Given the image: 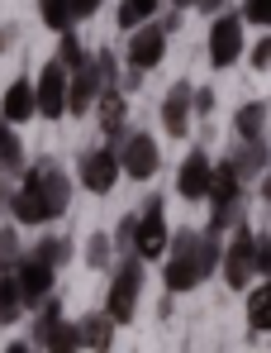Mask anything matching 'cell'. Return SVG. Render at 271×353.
<instances>
[{
  "label": "cell",
  "mask_w": 271,
  "mask_h": 353,
  "mask_svg": "<svg viewBox=\"0 0 271 353\" xmlns=\"http://www.w3.org/2000/svg\"><path fill=\"white\" fill-rule=\"evenodd\" d=\"M67 205H72V176L62 172L57 163H34L29 172L19 176V186H14V196H10V220L14 225H53L67 215Z\"/></svg>",
  "instance_id": "1"
},
{
  "label": "cell",
  "mask_w": 271,
  "mask_h": 353,
  "mask_svg": "<svg viewBox=\"0 0 271 353\" xmlns=\"http://www.w3.org/2000/svg\"><path fill=\"white\" fill-rule=\"evenodd\" d=\"M219 253H224V239L210 230H176L166 239L162 253V287L166 296L195 292L200 282H210L219 272Z\"/></svg>",
  "instance_id": "2"
},
{
  "label": "cell",
  "mask_w": 271,
  "mask_h": 353,
  "mask_svg": "<svg viewBox=\"0 0 271 353\" xmlns=\"http://www.w3.org/2000/svg\"><path fill=\"white\" fill-rule=\"evenodd\" d=\"M138 296H143V263L133 258V253H124L114 268H109V296H105V315L109 325L119 330V325H129L133 315H138Z\"/></svg>",
  "instance_id": "3"
},
{
  "label": "cell",
  "mask_w": 271,
  "mask_h": 353,
  "mask_svg": "<svg viewBox=\"0 0 271 353\" xmlns=\"http://www.w3.org/2000/svg\"><path fill=\"white\" fill-rule=\"evenodd\" d=\"M205 201H210V225H205L210 234L224 239V230H233V225L243 220V181L228 172V163H215Z\"/></svg>",
  "instance_id": "4"
},
{
  "label": "cell",
  "mask_w": 271,
  "mask_h": 353,
  "mask_svg": "<svg viewBox=\"0 0 271 353\" xmlns=\"http://www.w3.org/2000/svg\"><path fill=\"white\" fill-rule=\"evenodd\" d=\"M166 239H171V230H166V205H162V196H153L133 215V243H129V253L148 268V263H158L166 253Z\"/></svg>",
  "instance_id": "5"
},
{
  "label": "cell",
  "mask_w": 271,
  "mask_h": 353,
  "mask_svg": "<svg viewBox=\"0 0 271 353\" xmlns=\"http://www.w3.org/2000/svg\"><path fill=\"white\" fill-rule=\"evenodd\" d=\"M114 158H119V176H133V181H148V176H158V168H162V148H158V139L143 134V129H133L129 143H124Z\"/></svg>",
  "instance_id": "6"
},
{
  "label": "cell",
  "mask_w": 271,
  "mask_h": 353,
  "mask_svg": "<svg viewBox=\"0 0 271 353\" xmlns=\"http://www.w3.org/2000/svg\"><path fill=\"white\" fill-rule=\"evenodd\" d=\"M238 58H243V19H238V10H224L210 24V67L224 72Z\"/></svg>",
  "instance_id": "7"
},
{
  "label": "cell",
  "mask_w": 271,
  "mask_h": 353,
  "mask_svg": "<svg viewBox=\"0 0 271 353\" xmlns=\"http://www.w3.org/2000/svg\"><path fill=\"white\" fill-rule=\"evenodd\" d=\"M67 115V72L57 62H43L34 77V119H62Z\"/></svg>",
  "instance_id": "8"
},
{
  "label": "cell",
  "mask_w": 271,
  "mask_h": 353,
  "mask_svg": "<svg viewBox=\"0 0 271 353\" xmlns=\"http://www.w3.org/2000/svg\"><path fill=\"white\" fill-rule=\"evenodd\" d=\"M219 277H224V287H233V292H248V287L257 282V272H252V230H238L233 243L219 253Z\"/></svg>",
  "instance_id": "9"
},
{
  "label": "cell",
  "mask_w": 271,
  "mask_h": 353,
  "mask_svg": "<svg viewBox=\"0 0 271 353\" xmlns=\"http://www.w3.org/2000/svg\"><path fill=\"white\" fill-rule=\"evenodd\" d=\"M10 277H14V287H19L24 310H29V305H43V301L53 296V282H57V272L48 268V263H39L29 248H24V258L14 263V272H10Z\"/></svg>",
  "instance_id": "10"
},
{
  "label": "cell",
  "mask_w": 271,
  "mask_h": 353,
  "mask_svg": "<svg viewBox=\"0 0 271 353\" xmlns=\"http://www.w3.org/2000/svg\"><path fill=\"white\" fill-rule=\"evenodd\" d=\"M124 58H129V72H138V77H148L153 67H162V58H166V34H162V24L153 19V24L133 29V34H129V48H124Z\"/></svg>",
  "instance_id": "11"
},
{
  "label": "cell",
  "mask_w": 271,
  "mask_h": 353,
  "mask_svg": "<svg viewBox=\"0 0 271 353\" xmlns=\"http://www.w3.org/2000/svg\"><path fill=\"white\" fill-rule=\"evenodd\" d=\"M76 181H81L86 191H96V196H109L114 181H119V158H114L109 148H86V153L76 158Z\"/></svg>",
  "instance_id": "12"
},
{
  "label": "cell",
  "mask_w": 271,
  "mask_h": 353,
  "mask_svg": "<svg viewBox=\"0 0 271 353\" xmlns=\"http://www.w3.org/2000/svg\"><path fill=\"white\" fill-rule=\"evenodd\" d=\"M210 172H215L210 153H205V148H191V153L181 158V168H176V196H181V201H205Z\"/></svg>",
  "instance_id": "13"
},
{
  "label": "cell",
  "mask_w": 271,
  "mask_h": 353,
  "mask_svg": "<svg viewBox=\"0 0 271 353\" xmlns=\"http://www.w3.org/2000/svg\"><path fill=\"white\" fill-rule=\"evenodd\" d=\"M100 72H96V62L86 58L76 72H67V115H86V110H96V101H100Z\"/></svg>",
  "instance_id": "14"
},
{
  "label": "cell",
  "mask_w": 271,
  "mask_h": 353,
  "mask_svg": "<svg viewBox=\"0 0 271 353\" xmlns=\"http://www.w3.org/2000/svg\"><path fill=\"white\" fill-rule=\"evenodd\" d=\"M191 96H195V86H191L186 77L166 91V101H162V129L171 134V139H186V134H191V124H195V115H191Z\"/></svg>",
  "instance_id": "15"
},
{
  "label": "cell",
  "mask_w": 271,
  "mask_h": 353,
  "mask_svg": "<svg viewBox=\"0 0 271 353\" xmlns=\"http://www.w3.org/2000/svg\"><path fill=\"white\" fill-rule=\"evenodd\" d=\"M224 163H228V172L238 176V181H252V176L271 172V148H267V139H257V143H233Z\"/></svg>",
  "instance_id": "16"
},
{
  "label": "cell",
  "mask_w": 271,
  "mask_h": 353,
  "mask_svg": "<svg viewBox=\"0 0 271 353\" xmlns=\"http://www.w3.org/2000/svg\"><path fill=\"white\" fill-rule=\"evenodd\" d=\"M0 119H5L10 129H19V124L34 119V81H29V77H14V81L5 86V96H0Z\"/></svg>",
  "instance_id": "17"
},
{
  "label": "cell",
  "mask_w": 271,
  "mask_h": 353,
  "mask_svg": "<svg viewBox=\"0 0 271 353\" xmlns=\"http://www.w3.org/2000/svg\"><path fill=\"white\" fill-rule=\"evenodd\" d=\"M57 325H62V301H57V296H48L43 305H34V330H29V339H24V344H29L34 353L48 349V339H53Z\"/></svg>",
  "instance_id": "18"
},
{
  "label": "cell",
  "mask_w": 271,
  "mask_h": 353,
  "mask_svg": "<svg viewBox=\"0 0 271 353\" xmlns=\"http://www.w3.org/2000/svg\"><path fill=\"white\" fill-rule=\"evenodd\" d=\"M76 334H81V349H91V353H109L114 349V325H109L100 310H91L86 320H76Z\"/></svg>",
  "instance_id": "19"
},
{
  "label": "cell",
  "mask_w": 271,
  "mask_h": 353,
  "mask_svg": "<svg viewBox=\"0 0 271 353\" xmlns=\"http://www.w3.org/2000/svg\"><path fill=\"white\" fill-rule=\"evenodd\" d=\"M233 134H238V143L267 139V101H248V105L233 115Z\"/></svg>",
  "instance_id": "20"
},
{
  "label": "cell",
  "mask_w": 271,
  "mask_h": 353,
  "mask_svg": "<svg viewBox=\"0 0 271 353\" xmlns=\"http://www.w3.org/2000/svg\"><path fill=\"white\" fill-rule=\"evenodd\" d=\"M248 330L252 334L271 330V282H252L248 287Z\"/></svg>",
  "instance_id": "21"
},
{
  "label": "cell",
  "mask_w": 271,
  "mask_h": 353,
  "mask_svg": "<svg viewBox=\"0 0 271 353\" xmlns=\"http://www.w3.org/2000/svg\"><path fill=\"white\" fill-rule=\"evenodd\" d=\"M158 10H162V0H119V10H114V19H119V29H143V24H153L158 19Z\"/></svg>",
  "instance_id": "22"
},
{
  "label": "cell",
  "mask_w": 271,
  "mask_h": 353,
  "mask_svg": "<svg viewBox=\"0 0 271 353\" xmlns=\"http://www.w3.org/2000/svg\"><path fill=\"white\" fill-rule=\"evenodd\" d=\"M96 110H100V134L124 129V124H129V96H119L114 86H105V91H100V101H96Z\"/></svg>",
  "instance_id": "23"
},
{
  "label": "cell",
  "mask_w": 271,
  "mask_h": 353,
  "mask_svg": "<svg viewBox=\"0 0 271 353\" xmlns=\"http://www.w3.org/2000/svg\"><path fill=\"white\" fill-rule=\"evenodd\" d=\"M0 172L5 176H14V172H24V143H19V134L0 119Z\"/></svg>",
  "instance_id": "24"
},
{
  "label": "cell",
  "mask_w": 271,
  "mask_h": 353,
  "mask_svg": "<svg viewBox=\"0 0 271 353\" xmlns=\"http://www.w3.org/2000/svg\"><path fill=\"white\" fill-rule=\"evenodd\" d=\"M29 253H34V258H39V263H48V268H67V263H72V243H67V239H57V234H43V239H34V248H29Z\"/></svg>",
  "instance_id": "25"
},
{
  "label": "cell",
  "mask_w": 271,
  "mask_h": 353,
  "mask_svg": "<svg viewBox=\"0 0 271 353\" xmlns=\"http://www.w3.org/2000/svg\"><path fill=\"white\" fill-rule=\"evenodd\" d=\"M91 58V53H86V43H81V39H76V29H67V34H57V67H62V72H76V67H81V62Z\"/></svg>",
  "instance_id": "26"
},
{
  "label": "cell",
  "mask_w": 271,
  "mask_h": 353,
  "mask_svg": "<svg viewBox=\"0 0 271 353\" xmlns=\"http://www.w3.org/2000/svg\"><path fill=\"white\" fill-rule=\"evenodd\" d=\"M24 315V301H19V287H14V277L5 272L0 277V325H14Z\"/></svg>",
  "instance_id": "27"
},
{
  "label": "cell",
  "mask_w": 271,
  "mask_h": 353,
  "mask_svg": "<svg viewBox=\"0 0 271 353\" xmlns=\"http://www.w3.org/2000/svg\"><path fill=\"white\" fill-rule=\"evenodd\" d=\"M39 14H43V24L53 29V34H67L76 19H72V5L67 0H39Z\"/></svg>",
  "instance_id": "28"
},
{
  "label": "cell",
  "mask_w": 271,
  "mask_h": 353,
  "mask_svg": "<svg viewBox=\"0 0 271 353\" xmlns=\"http://www.w3.org/2000/svg\"><path fill=\"white\" fill-rule=\"evenodd\" d=\"M19 258H24V243H19V234H14V225H5V230H0V277L14 272Z\"/></svg>",
  "instance_id": "29"
},
{
  "label": "cell",
  "mask_w": 271,
  "mask_h": 353,
  "mask_svg": "<svg viewBox=\"0 0 271 353\" xmlns=\"http://www.w3.org/2000/svg\"><path fill=\"white\" fill-rule=\"evenodd\" d=\"M109 258H114L109 230H96V234L86 239V263H91V268H109Z\"/></svg>",
  "instance_id": "30"
},
{
  "label": "cell",
  "mask_w": 271,
  "mask_h": 353,
  "mask_svg": "<svg viewBox=\"0 0 271 353\" xmlns=\"http://www.w3.org/2000/svg\"><path fill=\"white\" fill-rule=\"evenodd\" d=\"M43 353H81V334H76V325L72 320H62L53 330V339H48V349Z\"/></svg>",
  "instance_id": "31"
},
{
  "label": "cell",
  "mask_w": 271,
  "mask_h": 353,
  "mask_svg": "<svg viewBox=\"0 0 271 353\" xmlns=\"http://www.w3.org/2000/svg\"><path fill=\"white\" fill-rule=\"evenodd\" d=\"M252 272H257V282H271V234H252Z\"/></svg>",
  "instance_id": "32"
},
{
  "label": "cell",
  "mask_w": 271,
  "mask_h": 353,
  "mask_svg": "<svg viewBox=\"0 0 271 353\" xmlns=\"http://www.w3.org/2000/svg\"><path fill=\"white\" fill-rule=\"evenodd\" d=\"M238 19L267 34V24H271V0H243V10H238Z\"/></svg>",
  "instance_id": "33"
},
{
  "label": "cell",
  "mask_w": 271,
  "mask_h": 353,
  "mask_svg": "<svg viewBox=\"0 0 271 353\" xmlns=\"http://www.w3.org/2000/svg\"><path fill=\"white\" fill-rule=\"evenodd\" d=\"M191 115H195V119L215 115V91H210V86H195V96H191Z\"/></svg>",
  "instance_id": "34"
},
{
  "label": "cell",
  "mask_w": 271,
  "mask_h": 353,
  "mask_svg": "<svg viewBox=\"0 0 271 353\" xmlns=\"http://www.w3.org/2000/svg\"><path fill=\"white\" fill-rule=\"evenodd\" d=\"M248 62H252V72H262V77H267V67H271V39H267V34L248 48Z\"/></svg>",
  "instance_id": "35"
},
{
  "label": "cell",
  "mask_w": 271,
  "mask_h": 353,
  "mask_svg": "<svg viewBox=\"0 0 271 353\" xmlns=\"http://www.w3.org/2000/svg\"><path fill=\"white\" fill-rule=\"evenodd\" d=\"M67 5H72V19H91L105 0H67Z\"/></svg>",
  "instance_id": "36"
},
{
  "label": "cell",
  "mask_w": 271,
  "mask_h": 353,
  "mask_svg": "<svg viewBox=\"0 0 271 353\" xmlns=\"http://www.w3.org/2000/svg\"><path fill=\"white\" fill-rule=\"evenodd\" d=\"M224 5H228V0H195L200 14H224Z\"/></svg>",
  "instance_id": "37"
},
{
  "label": "cell",
  "mask_w": 271,
  "mask_h": 353,
  "mask_svg": "<svg viewBox=\"0 0 271 353\" xmlns=\"http://www.w3.org/2000/svg\"><path fill=\"white\" fill-rule=\"evenodd\" d=\"M14 43V24H0V48H10Z\"/></svg>",
  "instance_id": "38"
},
{
  "label": "cell",
  "mask_w": 271,
  "mask_h": 353,
  "mask_svg": "<svg viewBox=\"0 0 271 353\" xmlns=\"http://www.w3.org/2000/svg\"><path fill=\"white\" fill-rule=\"evenodd\" d=\"M10 196H14V186H10V181H0V210H10Z\"/></svg>",
  "instance_id": "39"
},
{
  "label": "cell",
  "mask_w": 271,
  "mask_h": 353,
  "mask_svg": "<svg viewBox=\"0 0 271 353\" xmlns=\"http://www.w3.org/2000/svg\"><path fill=\"white\" fill-rule=\"evenodd\" d=\"M166 5H171L176 14H181V10H195V0H166Z\"/></svg>",
  "instance_id": "40"
},
{
  "label": "cell",
  "mask_w": 271,
  "mask_h": 353,
  "mask_svg": "<svg viewBox=\"0 0 271 353\" xmlns=\"http://www.w3.org/2000/svg\"><path fill=\"white\" fill-rule=\"evenodd\" d=\"M5 353H34V349H29V344L19 339V344H10V349H5Z\"/></svg>",
  "instance_id": "41"
}]
</instances>
